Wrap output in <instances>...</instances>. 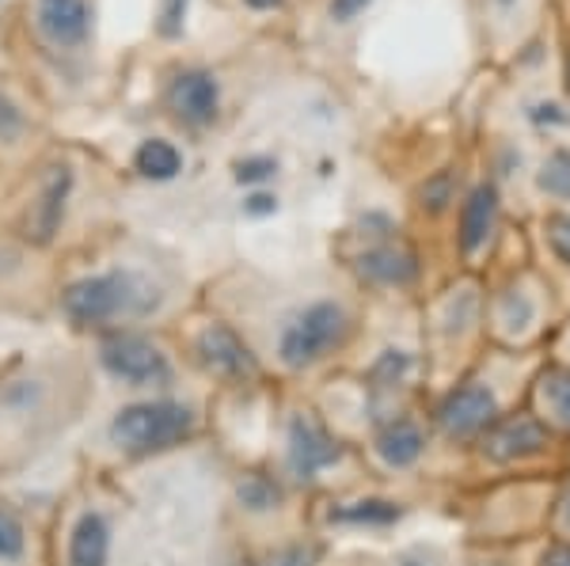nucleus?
I'll return each instance as SVG.
<instances>
[{"label": "nucleus", "mask_w": 570, "mask_h": 566, "mask_svg": "<svg viewBox=\"0 0 570 566\" xmlns=\"http://www.w3.org/2000/svg\"><path fill=\"white\" fill-rule=\"evenodd\" d=\"M346 331V316L338 305H331V300H320V305L305 308L297 319H293L289 327H285L282 335V361L293 365V369H301V365H312L316 358H324V354L343 339Z\"/></svg>", "instance_id": "nucleus-3"}, {"label": "nucleus", "mask_w": 570, "mask_h": 566, "mask_svg": "<svg viewBox=\"0 0 570 566\" xmlns=\"http://www.w3.org/2000/svg\"><path fill=\"white\" fill-rule=\"evenodd\" d=\"M312 559H316V552H312V547H308V552H305V547H289V552H282L278 559H271L266 566H308Z\"/></svg>", "instance_id": "nucleus-24"}, {"label": "nucleus", "mask_w": 570, "mask_h": 566, "mask_svg": "<svg viewBox=\"0 0 570 566\" xmlns=\"http://www.w3.org/2000/svg\"><path fill=\"white\" fill-rule=\"evenodd\" d=\"M494 214H499V195L494 187H475L472 198L464 202V214H461V248L464 255L480 251L487 244L494 228Z\"/></svg>", "instance_id": "nucleus-11"}, {"label": "nucleus", "mask_w": 570, "mask_h": 566, "mask_svg": "<svg viewBox=\"0 0 570 566\" xmlns=\"http://www.w3.org/2000/svg\"><path fill=\"white\" fill-rule=\"evenodd\" d=\"M99 358H104L107 373H115L118 380H130V385H164L168 380L164 354L137 335H118V339L104 342Z\"/></svg>", "instance_id": "nucleus-4"}, {"label": "nucleus", "mask_w": 570, "mask_h": 566, "mask_svg": "<svg viewBox=\"0 0 570 566\" xmlns=\"http://www.w3.org/2000/svg\"><path fill=\"white\" fill-rule=\"evenodd\" d=\"M110 533L99 514H85L69 536V566H107Z\"/></svg>", "instance_id": "nucleus-12"}, {"label": "nucleus", "mask_w": 570, "mask_h": 566, "mask_svg": "<svg viewBox=\"0 0 570 566\" xmlns=\"http://www.w3.org/2000/svg\"><path fill=\"white\" fill-rule=\"evenodd\" d=\"M190 434V410L179 404H134L110 423V437L130 453L176 445Z\"/></svg>", "instance_id": "nucleus-2"}, {"label": "nucleus", "mask_w": 570, "mask_h": 566, "mask_svg": "<svg viewBox=\"0 0 570 566\" xmlns=\"http://www.w3.org/2000/svg\"><path fill=\"white\" fill-rule=\"evenodd\" d=\"M134 168L141 171L145 179H176L183 168V157L176 145L153 137V141H145L141 149L134 152Z\"/></svg>", "instance_id": "nucleus-15"}, {"label": "nucleus", "mask_w": 570, "mask_h": 566, "mask_svg": "<svg viewBox=\"0 0 570 566\" xmlns=\"http://www.w3.org/2000/svg\"><path fill=\"white\" fill-rule=\"evenodd\" d=\"M551 396H556L559 415H563L567 423H570V373H559L556 385H551Z\"/></svg>", "instance_id": "nucleus-23"}, {"label": "nucleus", "mask_w": 570, "mask_h": 566, "mask_svg": "<svg viewBox=\"0 0 570 566\" xmlns=\"http://www.w3.org/2000/svg\"><path fill=\"white\" fill-rule=\"evenodd\" d=\"M548 566H570V552H567V547L551 552V555H548Z\"/></svg>", "instance_id": "nucleus-28"}, {"label": "nucleus", "mask_w": 570, "mask_h": 566, "mask_svg": "<svg viewBox=\"0 0 570 566\" xmlns=\"http://www.w3.org/2000/svg\"><path fill=\"white\" fill-rule=\"evenodd\" d=\"M69 168H53L50 176L42 182V195H39V206L31 209V232L35 240H50L61 225V214H66V195H69Z\"/></svg>", "instance_id": "nucleus-10"}, {"label": "nucleus", "mask_w": 570, "mask_h": 566, "mask_svg": "<svg viewBox=\"0 0 570 566\" xmlns=\"http://www.w3.org/2000/svg\"><path fill=\"white\" fill-rule=\"evenodd\" d=\"M400 514L395 506H389V502H357L354 509H343V522H376V525H384V522H392V517Z\"/></svg>", "instance_id": "nucleus-19"}, {"label": "nucleus", "mask_w": 570, "mask_h": 566, "mask_svg": "<svg viewBox=\"0 0 570 566\" xmlns=\"http://www.w3.org/2000/svg\"><path fill=\"white\" fill-rule=\"evenodd\" d=\"M494 418V399L483 385H464L456 391H449V399L441 404V426L449 434H475L483 430Z\"/></svg>", "instance_id": "nucleus-7"}, {"label": "nucleus", "mask_w": 570, "mask_h": 566, "mask_svg": "<svg viewBox=\"0 0 570 566\" xmlns=\"http://www.w3.org/2000/svg\"><path fill=\"white\" fill-rule=\"evenodd\" d=\"M540 187L556 198H570V152L567 149H559L548 157L544 171H540Z\"/></svg>", "instance_id": "nucleus-17"}, {"label": "nucleus", "mask_w": 570, "mask_h": 566, "mask_svg": "<svg viewBox=\"0 0 570 566\" xmlns=\"http://www.w3.org/2000/svg\"><path fill=\"white\" fill-rule=\"evenodd\" d=\"M198 354L202 361L209 365L220 377H252L255 373V358L252 350L240 342V335L228 331V327H209V331L198 335Z\"/></svg>", "instance_id": "nucleus-8"}, {"label": "nucleus", "mask_w": 570, "mask_h": 566, "mask_svg": "<svg viewBox=\"0 0 570 566\" xmlns=\"http://www.w3.org/2000/svg\"><path fill=\"white\" fill-rule=\"evenodd\" d=\"M289 456H293V468H297L301 479H312L320 468L335 464L343 449L324 434V426H316L312 418H293L289 426Z\"/></svg>", "instance_id": "nucleus-5"}, {"label": "nucleus", "mask_w": 570, "mask_h": 566, "mask_svg": "<svg viewBox=\"0 0 570 566\" xmlns=\"http://www.w3.org/2000/svg\"><path fill=\"white\" fill-rule=\"evenodd\" d=\"M407 566H411V563H407Z\"/></svg>", "instance_id": "nucleus-30"}, {"label": "nucleus", "mask_w": 570, "mask_h": 566, "mask_svg": "<svg viewBox=\"0 0 570 566\" xmlns=\"http://www.w3.org/2000/svg\"><path fill=\"white\" fill-rule=\"evenodd\" d=\"M491 445H505V449L494 453L499 460H510V456H518V453H537L540 445H544V426L532 423V418H518V423L499 426Z\"/></svg>", "instance_id": "nucleus-16"}, {"label": "nucleus", "mask_w": 570, "mask_h": 566, "mask_svg": "<svg viewBox=\"0 0 570 566\" xmlns=\"http://www.w3.org/2000/svg\"><path fill=\"white\" fill-rule=\"evenodd\" d=\"M240 498H244L252 509H271L274 502H278V490H274L266 479L252 476V479H244V483H240Z\"/></svg>", "instance_id": "nucleus-21"}, {"label": "nucleus", "mask_w": 570, "mask_h": 566, "mask_svg": "<svg viewBox=\"0 0 570 566\" xmlns=\"http://www.w3.org/2000/svg\"><path fill=\"white\" fill-rule=\"evenodd\" d=\"M274 209V198H266V195H255L252 202H247V214H271Z\"/></svg>", "instance_id": "nucleus-27"}, {"label": "nucleus", "mask_w": 570, "mask_h": 566, "mask_svg": "<svg viewBox=\"0 0 570 566\" xmlns=\"http://www.w3.org/2000/svg\"><path fill=\"white\" fill-rule=\"evenodd\" d=\"M266 176H274V160H266V157H259V160H244L240 168H236V179H240V182H259V179H266Z\"/></svg>", "instance_id": "nucleus-22"}, {"label": "nucleus", "mask_w": 570, "mask_h": 566, "mask_svg": "<svg viewBox=\"0 0 570 566\" xmlns=\"http://www.w3.org/2000/svg\"><path fill=\"white\" fill-rule=\"evenodd\" d=\"M551 244H556V251L570 262V217H559V221L551 225Z\"/></svg>", "instance_id": "nucleus-25"}, {"label": "nucleus", "mask_w": 570, "mask_h": 566, "mask_svg": "<svg viewBox=\"0 0 570 566\" xmlns=\"http://www.w3.org/2000/svg\"><path fill=\"white\" fill-rule=\"evenodd\" d=\"M187 8H190V0H160V16H156V27H160L164 39H176V34H183V23H187Z\"/></svg>", "instance_id": "nucleus-18"}, {"label": "nucleus", "mask_w": 570, "mask_h": 566, "mask_svg": "<svg viewBox=\"0 0 570 566\" xmlns=\"http://www.w3.org/2000/svg\"><path fill=\"white\" fill-rule=\"evenodd\" d=\"M365 4H370V0H331V20H338V23L354 20Z\"/></svg>", "instance_id": "nucleus-26"}, {"label": "nucleus", "mask_w": 570, "mask_h": 566, "mask_svg": "<svg viewBox=\"0 0 570 566\" xmlns=\"http://www.w3.org/2000/svg\"><path fill=\"white\" fill-rule=\"evenodd\" d=\"M156 308V289L137 274H99L66 289V312L80 324H99L115 316H141Z\"/></svg>", "instance_id": "nucleus-1"}, {"label": "nucleus", "mask_w": 570, "mask_h": 566, "mask_svg": "<svg viewBox=\"0 0 570 566\" xmlns=\"http://www.w3.org/2000/svg\"><path fill=\"white\" fill-rule=\"evenodd\" d=\"M376 449H381V456L392 464V468H407V464H415L419 456H422V434H419V426L392 423L389 430L381 434Z\"/></svg>", "instance_id": "nucleus-14"}, {"label": "nucleus", "mask_w": 570, "mask_h": 566, "mask_svg": "<svg viewBox=\"0 0 570 566\" xmlns=\"http://www.w3.org/2000/svg\"><path fill=\"white\" fill-rule=\"evenodd\" d=\"M171 111L190 126H206L217 115V80L209 72H179L168 91Z\"/></svg>", "instance_id": "nucleus-6"}, {"label": "nucleus", "mask_w": 570, "mask_h": 566, "mask_svg": "<svg viewBox=\"0 0 570 566\" xmlns=\"http://www.w3.org/2000/svg\"><path fill=\"white\" fill-rule=\"evenodd\" d=\"M23 552V528L12 514L0 509V559H16Z\"/></svg>", "instance_id": "nucleus-20"}, {"label": "nucleus", "mask_w": 570, "mask_h": 566, "mask_svg": "<svg viewBox=\"0 0 570 566\" xmlns=\"http://www.w3.org/2000/svg\"><path fill=\"white\" fill-rule=\"evenodd\" d=\"M362 274H370L373 281H389V286H400V281L415 278V259L400 248H376L362 255Z\"/></svg>", "instance_id": "nucleus-13"}, {"label": "nucleus", "mask_w": 570, "mask_h": 566, "mask_svg": "<svg viewBox=\"0 0 570 566\" xmlns=\"http://www.w3.org/2000/svg\"><path fill=\"white\" fill-rule=\"evenodd\" d=\"M247 8H259V12H266V8H278L282 0H244Z\"/></svg>", "instance_id": "nucleus-29"}, {"label": "nucleus", "mask_w": 570, "mask_h": 566, "mask_svg": "<svg viewBox=\"0 0 570 566\" xmlns=\"http://www.w3.org/2000/svg\"><path fill=\"white\" fill-rule=\"evenodd\" d=\"M39 27L46 39L58 46H77L88 34V4L85 0H39Z\"/></svg>", "instance_id": "nucleus-9"}]
</instances>
